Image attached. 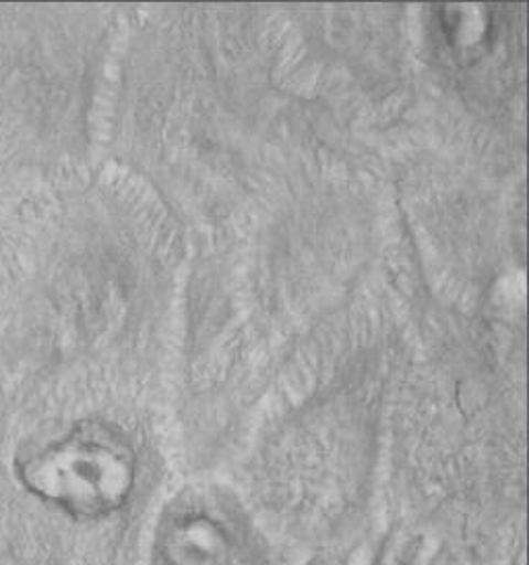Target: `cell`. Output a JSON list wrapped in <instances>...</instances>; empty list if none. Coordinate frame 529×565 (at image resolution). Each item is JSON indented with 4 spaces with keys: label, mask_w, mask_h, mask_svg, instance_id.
I'll use <instances>...</instances> for the list:
<instances>
[{
    "label": "cell",
    "mask_w": 529,
    "mask_h": 565,
    "mask_svg": "<svg viewBox=\"0 0 529 565\" xmlns=\"http://www.w3.org/2000/svg\"><path fill=\"white\" fill-rule=\"evenodd\" d=\"M443 23H445L446 38L460 49H472L486 34L488 15L484 7L476 4H451L443 7Z\"/></svg>",
    "instance_id": "3957f363"
},
{
    "label": "cell",
    "mask_w": 529,
    "mask_h": 565,
    "mask_svg": "<svg viewBox=\"0 0 529 565\" xmlns=\"http://www.w3.org/2000/svg\"><path fill=\"white\" fill-rule=\"evenodd\" d=\"M377 565H418L415 564V548L408 541L396 539L382 548Z\"/></svg>",
    "instance_id": "277c9868"
},
{
    "label": "cell",
    "mask_w": 529,
    "mask_h": 565,
    "mask_svg": "<svg viewBox=\"0 0 529 565\" xmlns=\"http://www.w3.org/2000/svg\"><path fill=\"white\" fill-rule=\"evenodd\" d=\"M165 555L172 565H226L230 543L212 520L195 518L168 534Z\"/></svg>",
    "instance_id": "7a4b0ae2"
},
{
    "label": "cell",
    "mask_w": 529,
    "mask_h": 565,
    "mask_svg": "<svg viewBox=\"0 0 529 565\" xmlns=\"http://www.w3.org/2000/svg\"><path fill=\"white\" fill-rule=\"evenodd\" d=\"M19 477L40 498L79 515L118 510L134 482V460L115 433L82 427L19 466Z\"/></svg>",
    "instance_id": "6da1fadb"
}]
</instances>
